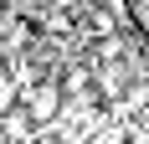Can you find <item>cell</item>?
<instances>
[{
    "instance_id": "obj_1",
    "label": "cell",
    "mask_w": 149,
    "mask_h": 144,
    "mask_svg": "<svg viewBox=\"0 0 149 144\" xmlns=\"http://www.w3.org/2000/svg\"><path fill=\"white\" fill-rule=\"evenodd\" d=\"M62 113H67L62 82H57V77H41V82L26 93V118L36 124V129H46V124H62Z\"/></svg>"
},
{
    "instance_id": "obj_2",
    "label": "cell",
    "mask_w": 149,
    "mask_h": 144,
    "mask_svg": "<svg viewBox=\"0 0 149 144\" xmlns=\"http://www.w3.org/2000/svg\"><path fill=\"white\" fill-rule=\"evenodd\" d=\"M0 82H5V67H0Z\"/></svg>"
}]
</instances>
